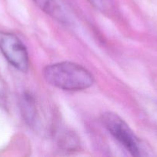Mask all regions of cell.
Here are the masks:
<instances>
[{"instance_id": "cell-6", "label": "cell", "mask_w": 157, "mask_h": 157, "mask_svg": "<svg viewBox=\"0 0 157 157\" xmlns=\"http://www.w3.org/2000/svg\"><path fill=\"white\" fill-rule=\"evenodd\" d=\"M34 2L38 6L39 9L46 13L52 15H56L58 10V6L55 0H33Z\"/></svg>"}, {"instance_id": "cell-5", "label": "cell", "mask_w": 157, "mask_h": 157, "mask_svg": "<svg viewBox=\"0 0 157 157\" xmlns=\"http://www.w3.org/2000/svg\"><path fill=\"white\" fill-rule=\"evenodd\" d=\"M60 145L66 150H74L78 145V140L72 132H66L60 139Z\"/></svg>"}, {"instance_id": "cell-4", "label": "cell", "mask_w": 157, "mask_h": 157, "mask_svg": "<svg viewBox=\"0 0 157 157\" xmlns=\"http://www.w3.org/2000/svg\"><path fill=\"white\" fill-rule=\"evenodd\" d=\"M21 109L24 119L28 124L32 125L36 117V107L33 98L29 94H25L22 96Z\"/></svg>"}, {"instance_id": "cell-2", "label": "cell", "mask_w": 157, "mask_h": 157, "mask_svg": "<svg viewBox=\"0 0 157 157\" xmlns=\"http://www.w3.org/2000/svg\"><path fill=\"white\" fill-rule=\"evenodd\" d=\"M102 122L108 131L116 139L132 156H140L139 142L128 124L115 113H105Z\"/></svg>"}, {"instance_id": "cell-1", "label": "cell", "mask_w": 157, "mask_h": 157, "mask_svg": "<svg viewBox=\"0 0 157 157\" xmlns=\"http://www.w3.org/2000/svg\"><path fill=\"white\" fill-rule=\"evenodd\" d=\"M43 76L51 85L69 91L86 90L94 83L93 76L87 69L69 61L46 66Z\"/></svg>"}, {"instance_id": "cell-3", "label": "cell", "mask_w": 157, "mask_h": 157, "mask_svg": "<svg viewBox=\"0 0 157 157\" xmlns=\"http://www.w3.org/2000/svg\"><path fill=\"white\" fill-rule=\"evenodd\" d=\"M0 51L13 67L22 72L27 71L29 58L26 46L15 35L0 32Z\"/></svg>"}, {"instance_id": "cell-7", "label": "cell", "mask_w": 157, "mask_h": 157, "mask_svg": "<svg viewBox=\"0 0 157 157\" xmlns=\"http://www.w3.org/2000/svg\"><path fill=\"white\" fill-rule=\"evenodd\" d=\"M92 6L98 9L99 10H103L104 9V2L103 0H87Z\"/></svg>"}]
</instances>
